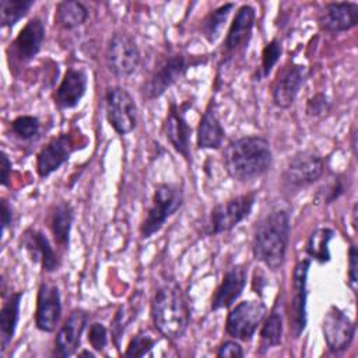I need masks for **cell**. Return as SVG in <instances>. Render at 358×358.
<instances>
[{"mask_svg": "<svg viewBox=\"0 0 358 358\" xmlns=\"http://www.w3.org/2000/svg\"><path fill=\"white\" fill-rule=\"evenodd\" d=\"M73 218H74L73 207L67 201H59L50 213L49 227H50L53 239L63 249L69 246Z\"/></svg>", "mask_w": 358, "mask_h": 358, "instance_id": "cell-26", "label": "cell"}, {"mask_svg": "<svg viewBox=\"0 0 358 358\" xmlns=\"http://www.w3.org/2000/svg\"><path fill=\"white\" fill-rule=\"evenodd\" d=\"M310 267L309 259L299 260L292 271V298L288 310L289 330L294 337H299L308 323V273Z\"/></svg>", "mask_w": 358, "mask_h": 358, "instance_id": "cell-9", "label": "cell"}, {"mask_svg": "<svg viewBox=\"0 0 358 358\" xmlns=\"http://www.w3.org/2000/svg\"><path fill=\"white\" fill-rule=\"evenodd\" d=\"M34 0H0V24L3 28H13L21 18H24Z\"/></svg>", "mask_w": 358, "mask_h": 358, "instance_id": "cell-31", "label": "cell"}, {"mask_svg": "<svg viewBox=\"0 0 358 358\" xmlns=\"http://www.w3.org/2000/svg\"><path fill=\"white\" fill-rule=\"evenodd\" d=\"M357 259H358L357 248H355V245L351 243L350 249H348V271H347V275H348V282H350V287H351L352 291H355V285H357V270H358Z\"/></svg>", "mask_w": 358, "mask_h": 358, "instance_id": "cell-38", "label": "cell"}, {"mask_svg": "<svg viewBox=\"0 0 358 358\" xmlns=\"http://www.w3.org/2000/svg\"><path fill=\"white\" fill-rule=\"evenodd\" d=\"M217 357H227V358H241L243 357V350L241 347L239 343L236 341H232V340H228V341H224L218 350H217Z\"/></svg>", "mask_w": 358, "mask_h": 358, "instance_id": "cell-37", "label": "cell"}, {"mask_svg": "<svg viewBox=\"0 0 358 358\" xmlns=\"http://www.w3.org/2000/svg\"><path fill=\"white\" fill-rule=\"evenodd\" d=\"M21 245L28 252L31 260L39 263L43 271L53 273L59 268L60 260L48 236L42 231L34 228L27 229L22 235Z\"/></svg>", "mask_w": 358, "mask_h": 358, "instance_id": "cell-20", "label": "cell"}, {"mask_svg": "<svg viewBox=\"0 0 358 358\" xmlns=\"http://www.w3.org/2000/svg\"><path fill=\"white\" fill-rule=\"evenodd\" d=\"M322 333L330 352L345 351L355 336V323L338 306L331 305L322 319Z\"/></svg>", "mask_w": 358, "mask_h": 358, "instance_id": "cell-12", "label": "cell"}, {"mask_svg": "<svg viewBox=\"0 0 358 358\" xmlns=\"http://www.w3.org/2000/svg\"><path fill=\"white\" fill-rule=\"evenodd\" d=\"M344 193V185L341 179H336L331 186H329V190H326V194L323 196V200L326 203H331L336 199H338Z\"/></svg>", "mask_w": 358, "mask_h": 358, "instance_id": "cell-41", "label": "cell"}, {"mask_svg": "<svg viewBox=\"0 0 358 358\" xmlns=\"http://www.w3.org/2000/svg\"><path fill=\"white\" fill-rule=\"evenodd\" d=\"M87 84L88 80L84 70L74 67L67 69L55 92V103L57 108H76L87 91Z\"/></svg>", "mask_w": 358, "mask_h": 358, "instance_id": "cell-22", "label": "cell"}, {"mask_svg": "<svg viewBox=\"0 0 358 358\" xmlns=\"http://www.w3.org/2000/svg\"><path fill=\"white\" fill-rule=\"evenodd\" d=\"M267 308L262 301H242L229 310L225 331L235 340L249 341L266 317Z\"/></svg>", "mask_w": 358, "mask_h": 358, "instance_id": "cell-6", "label": "cell"}, {"mask_svg": "<svg viewBox=\"0 0 358 358\" xmlns=\"http://www.w3.org/2000/svg\"><path fill=\"white\" fill-rule=\"evenodd\" d=\"M10 129L17 138L22 141H31L38 137L41 130V122L36 116L21 115L10 123Z\"/></svg>", "mask_w": 358, "mask_h": 358, "instance_id": "cell-32", "label": "cell"}, {"mask_svg": "<svg viewBox=\"0 0 358 358\" xmlns=\"http://www.w3.org/2000/svg\"><path fill=\"white\" fill-rule=\"evenodd\" d=\"M43 41L45 25L41 18L34 17L22 27L15 39L10 43V56L20 63H27L39 53Z\"/></svg>", "mask_w": 358, "mask_h": 358, "instance_id": "cell-16", "label": "cell"}, {"mask_svg": "<svg viewBox=\"0 0 358 358\" xmlns=\"http://www.w3.org/2000/svg\"><path fill=\"white\" fill-rule=\"evenodd\" d=\"M13 221H14L13 208L6 199H1V234H4L8 227H11Z\"/></svg>", "mask_w": 358, "mask_h": 358, "instance_id": "cell-40", "label": "cell"}, {"mask_svg": "<svg viewBox=\"0 0 358 358\" xmlns=\"http://www.w3.org/2000/svg\"><path fill=\"white\" fill-rule=\"evenodd\" d=\"M183 204L182 189L172 183L157 185L151 206L147 210L145 218L140 225L141 238H150L158 232L166 220L173 215Z\"/></svg>", "mask_w": 358, "mask_h": 358, "instance_id": "cell-4", "label": "cell"}, {"mask_svg": "<svg viewBox=\"0 0 358 358\" xmlns=\"http://www.w3.org/2000/svg\"><path fill=\"white\" fill-rule=\"evenodd\" d=\"M62 316L60 291L55 284L41 282L36 295L35 324L41 331L50 333L56 329Z\"/></svg>", "mask_w": 358, "mask_h": 358, "instance_id": "cell-15", "label": "cell"}, {"mask_svg": "<svg viewBox=\"0 0 358 358\" xmlns=\"http://www.w3.org/2000/svg\"><path fill=\"white\" fill-rule=\"evenodd\" d=\"M255 20L256 13L252 6L243 4L239 7L225 36L224 48L227 52H234L241 46L248 45L255 27Z\"/></svg>", "mask_w": 358, "mask_h": 358, "instance_id": "cell-23", "label": "cell"}, {"mask_svg": "<svg viewBox=\"0 0 358 358\" xmlns=\"http://www.w3.org/2000/svg\"><path fill=\"white\" fill-rule=\"evenodd\" d=\"M334 238V231L331 228H317L313 231L306 242V255L316 260L317 263H327L330 260L329 243Z\"/></svg>", "mask_w": 358, "mask_h": 358, "instance_id": "cell-29", "label": "cell"}, {"mask_svg": "<svg viewBox=\"0 0 358 358\" xmlns=\"http://www.w3.org/2000/svg\"><path fill=\"white\" fill-rule=\"evenodd\" d=\"M256 201V193L249 192L217 204L210 214V234L218 235L234 229L249 217Z\"/></svg>", "mask_w": 358, "mask_h": 358, "instance_id": "cell-8", "label": "cell"}, {"mask_svg": "<svg viewBox=\"0 0 358 358\" xmlns=\"http://www.w3.org/2000/svg\"><path fill=\"white\" fill-rule=\"evenodd\" d=\"M88 341H90V344L94 350L102 351L108 344V330H106V327L99 322L92 323L90 326V331H88Z\"/></svg>", "mask_w": 358, "mask_h": 358, "instance_id": "cell-35", "label": "cell"}, {"mask_svg": "<svg viewBox=\"0 0 358 358\" xmlns=\"http://www.w3.org/2000/svg\"><path fill=\"white\" fill-rule=\"evenodd\" d=\"M228 175L238 182H248L266 173L273 162V152L267 138L245 136L231 141L222 154Z\"/></svg>", "mask_w": 358, "mask_h": 358, "instance_id": "cell-1", "label": "cell"}, {"mask_svg": "<svg viewBox=\"0 0 358 358\" xmlns=\"http://www.w3.org/2000/svg\"><path fill=\"white\" fill-rule=\"evenodd\" d=\"M324 173L323 158L312 151L295 154L282 172V182L292 189H301L319 180Z\"/></svg>", "mask_w": 358, "mask_h": 358, "instance_id": "cell-11", "label": "cell"}, {"mask_svg": "<svg viewBox=\"0 0 358 358\" xmlns=\"http://www.w3.org/2000/svg\"><path fill=\"white\" fill-rule=\"evenodd\" d=\"M105 62L108 70L113 76H131L140 64V50L136 41L123 32L113 34L106 45Z\"/></svg>", "mask_w": 358, "mask_h": 358, "instance_id": "cell-5", "label": "cell"}, {"mask_svg": "<svg viewBox=\"0 0 358 358\" xmlns=\"http://www.w3.org/2000/svg\"><path fill=\"white\" fill-rule=\"evenodd\" d=\"M282 53L281 42L277 38H273L268 43L264 45L262 50V66H260V77H267L273 67L277 64Z\"/></svg>", "mask_w": 358, "mask_h": 358, "instance_id": "cell-33", "label": "cell"}, {"mask_svg": "<svg viewBox=\"0 0 358 358\" xmlns=\"http://www.w3.org/2000/svg\"><path fill=\"white\" fill-rule=\"evenodd\" d=\"M88 18V10L81 1L64 0L57 3L55 21L64 29H74Z\"/></svg>", "mask_w": 358, "mask_h": 358, "instance_id": "cell-28", "label": "cell"}, {"mask_svg": "<svg viewBox=\"0 0 358 358\" xmlns=\"http://www.w3.org/2000/svg\"><path fill=\"white\" fill-rule=\"evenodd\" d=\"M224 137L225 131L217 115L215 103L211 99L204 113L201 115L197 126V147L207 150H218L222 145Z\"/></svg>", "mask_w": 358, "mask_h": 358, "instance_id": "cell-24", "label": "cell"}, {"mask_svg": "<svg viewBox=\"0 0 358 358\" xmlns=\"http://www.w3.org/2000/svg\"><path fill=\"white\" fill-rule=\"evenodd\" d=\"M24 292L17 291V292H10L7 298H4V302L0 309V344H1V351L7 348V345L11 343L17 323L20 319V305H21V298Z\"/></svg>", "mask_w": 358, "mask_h": 358, "instance_id": "cell-25", "label": "cell"}, {"mask_svg": "<svg viewBox=\"0 0 358 358\" xmlns=\"http://www.w3.org/2000/svg\"><path fill=\"white\" fill-rule=\"evenodd\" d=\"M190 102L176 103L171 102L164 122V133L169 144L176 152H179L186 161H192L190 151V134L192 127L186 119V112L190 108Z\"/></svg>", "mask_w": 358, "mask_h": 358, "instance_id": "cell-13", "label": "cell"}, {"mask_svg": "<svg viewBox=\"0 0 358 358\" xmlns=\"http://www.w3.org/2000/svg\"><path fill=\"white\" fill-rule=\"evenodd\" d=\"M246 268L241 264L228 268L211 298V310L231 308L246 285Z\"/></svg>", "mask_w": 358, "mask_h": 358, "instance_id": "cell-21", "label": "cell"}, {"mask_svg": "<svg viewBox=\"0 0 358 358\" xmlns=\"http://www.w3.org/2000/svg\"><path fill=\"white\" fill-rule=\"evenodd\" d=\"M235 7L234 3H225L214 10H211L201 21V34L203 36L210 42H215V39L220 36V32L229 15V13L232 11V8Z\"/></svg>", "mask_w": 358, "mask_h": 358, "instance_id": "cell-30", "label": "cell"}, {"mask_svg": "<svg viewBox=\"0 0 358 358\" xmlns=\"http://www.w3.org/2000/svg\"><path fill=\"white\" fill-rule=\"evenodd\" d=\"M151 317L159 334L169 340L180 338L190 322V312L180 287L166 281L157 288L151 299Z\"/></svg>", "mask_w": 358, "mask_h": 358, "instance_id": "cell-3", "label": "cell"}, {"mask_svg": "<svg viewBox=\"0 0 358 358\" xmlns=\"http://www.w3.org/2000/svg\"><path fill=\"white\" fill-rule=\"evenodd\" d=\"M259 338V354H264L270 348L278 345L282 337V315L278 309V302L273 306L267 317L263 319Z\"/></svg>", "mask_w": 358, "mask_h": 358, "instance_id": "cell-27", "label": "cell"}, {"mask_svg": "<svg viewBox=\"0 0 358 358\" xmlns=\"http://www.w3.org/2000/svg\"><path fill=\"white\" fill-rule=\"evenodd\" d=\"M105 110L110 127L117 134H127L137 126V106L122 87H109L105 92Z\"/></svg>", "mask_w": 358, "mask_h": 358, "instance_id": "cell-7", "label": "cell"}, {"mask_svg": "<svg viewBox=\"0 0 358 358\" xmlns=\"http://www.w3.org/2000/svg\"><path fill=\"white\" fill-rule=\"evenodd\" d=\"M317 24L327 32H344L358 24V4L351 1L327 3L317 15Z\"/></svg>", "mask_w": 358, "mask_h": 358, "instance_id": "cell-18", "label": "cell"}, {"mask_svg": "<svg viewBox=\"0 0 358 358\" xmlns=\"http://www.w3.org/2000/svg\"><path fill=\"white\" fill-rule=\"evenodd\" d=\"M308 76V70L302 64L288 63L281 67L271 85V98L275 106L281 109L289 108Z\"/></svg>", "mask_w": 358, "mask_h": 358, "instance_id": "cell-14", "label": "cell"}, {"mask_svg": "<svg viewBox=\"0 0 358 358\" xmlns=\"http://www.w3.org/2000/svg\"><path fill=\"white\" fill-rule=\"evenodd\" d=\"M330 110V101L329 98L322 94V92H317L315 94L312 98L308 99L306 102V113L309 116H313V117H317V116H322L324 115L326 112Z\"/></svg>", "mask_w": 358, "mask_h": 358, "instance_id": "cell-36", "label": "cell"}, {"mask_svg": "<svg viewBox=\"0 0 358 358\" xmlns=\"http://www.w3.org/2000/svg\"><path fill=\"white\" fill-rule=\"evenodd\" d=\"M193 63L183 55L175 53L166 56L152 71L148 81L144 84L143 95L145 99L161 96L172 84H175Z\"/></svg>", "mask_w": 358, "mask_h": 358, "instance_id": "cell-10", "label": "cell"}, {"mask_svg": "<svg viewBox=\"0 0 358 358\" xmlns=\"http://www.w3.org/2000/svg\"><path fill=\"white\" fill-rule=\"evenodd\" d=\"M291 224L289 213L275 208L267 213L257 224L252 242L253 257L270 270H278L287 255Z\"/></svg>", "mask_w": 358, "mask_h": 358, "instance_id": "cell-2", "label": "cell"}, {"mask_svg": "<svg viewBox=\"0 0 358 358\" xmlns=\"http://www.w3.org/2000/svg\"><path fill=\"white\" fill-rule=\"evenodd\" d=\"M73 152L71 137L66 133L52 138L36 155V172L39 178H48L66 164Z\"/></svg>", "mask_w": 358, "mask_h": 358, "instance_id": "cell-19", "label": "cell"}, {"mask_svg": "<svg viewBox=\"0 0 358 358\" xmlns=\"http://www.w3.org/2000/svg\"><path fill=\"white\" fill-rule=\"evenodd\" d=\"M78 355H80V357H85V355H87V357H91V358L94 357V354L90 352V351H83V352H80Z\"/></svg>", "mask_w": 358, "mask_h": 358, "instance_id": "cell-42", "label": "cell"}, {"mask_svg": "<svg viewBox=\"0 0 358 358\" xmlns=\"http://www.w3.org/2000/svg\"><path fill=\"white\" fill-rule=\"evenodd\" d=\"M88 315L84 309H74L63 322L55 337V355L70 357L81 343V336L85 330Z\"/></svg>", "mask_w": 358, "mask_h": 358, "instance_id": "cell-17", "label": "cell"}, {"mask_svg": "<svg viewBox=\"0 0 358 358\" xmlns=\"http://www.w3.org/2000/svg\"><path fill=\"white\" fill-rule=\"evenodd\" d=\"M155 343L157 340L151 334L141 330L130 340L124 357H144L152 350Z\"/></svg>", "mask_w": 358, "mask_h": 358, "instance_id": "cell-34", "label": "cell"}, {"mask_svg": "<svg viewBox=\"0 0 358 358\" xmlns=\"http://www.w3.org/2000/svg\"><path fill=\"white\" fill-rule=\"evenodd\" d=\"M0 166H1V176H0V183L3 186H8V182H10V176H11V168H13V164H11V159L8 158V155L1 151V157H0Z\"/></svg>", "mask_w": 358, "mask_h": 358, "instance_id": "cell-39", "label": "cell"}]
</instances>
